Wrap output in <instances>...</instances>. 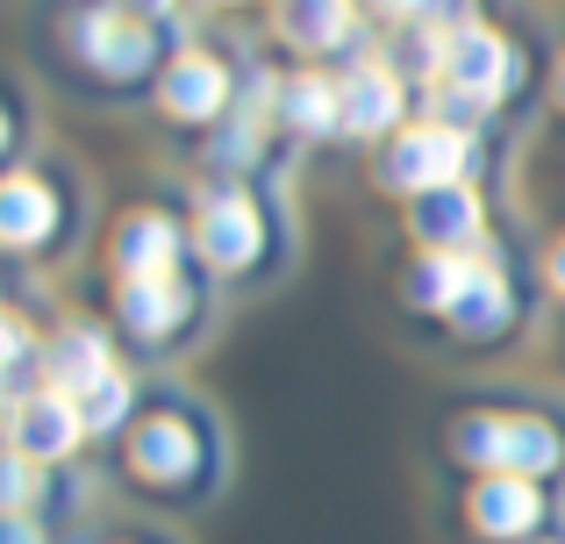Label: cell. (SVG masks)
Listing matches in <instances>:
<instances>
[{
    "label": "cell",
    "mask_w": 565,
    "mask_h": 544,
    "mask_svg": "<svg viewBox=\"0 0 565 544\" xmlns=\"http://www.w3.org/2000/svg\"><path fill=\"white\" fill-rule=\"evenodd\" d=\"M472 523H480L487 537H523L530 523H537V488H530L523 473L480 480V494H472Z\"/></svg>",
    "instance_id": "obj_7"
},
{
    "label": "cell",
    "mask_w": 565,
    "mask_h": 544,
    "mask_svg": "<svg viewBox=\"0 0 565 544\" xmlns=\"http://www.w3.org/2000/svg\"><path fill=\"white\" fill-rule=\"evenodd\" d=\"M0 230H8V244H36L43 230H51V194H43L36 180H8V194H0Z\"/></svg>",
    "instance_id": "obj_18"
},
{
    "label": "cell",
    "mask_w": 565,
    "mask_h": 544,
    "mask_svg": "<svg viewBox=\"0 0 565 544\" xmlns=\"http://www.w3.org/2000/svg\"><path fill=\"white\" fill-rule=\"evenodd\" d=\"M423 14H437V22H466V0H429Z\"/></svg>",
    "instance_id": "obj_22"
},
{
    "label": "cell",
    "mask_w": 565,
    "mask_h": 544,
    "mask_svg": "<svg viewBox=\"0 0 565 544\" xmlns=\"http://www.w3.org/2000/svg\"><path fill=\"white\" fill-rule=\"evenodd\" d=\"M8 537H14V544H36V531H29V523H22V516H14V523H8Z\"/></svg>",
    "instance_id": "obj_23"
},
{
    "label": "cell",
    "mask_w": 565,
    "mask_h": 544,
    "mask_svg": "<svg viewBox=\"0 0 565 544\" xmlns=\"http://www.w3.org/2000/svg\"><path fill=\"white\" fill-rule=\"evenodd\" d=\"M172 258H180V230L166 215H129L115 230V266H122V279H172Z\"/></svg>",
    "instance_id": "obj_4"
},
{
    "label": "cell",
    "mask_w": 565,
    "mask_h": 544,
    "mask_svg": "<svg viewBox=\"0 0 565 544\" xmlns=\"http://www.w3.org/2000/svg\"><path fill=\"white\" fill-rule=\"evenodd\" d=\"M279 29H287L294 43H308V51H330V43H344L351 8L344 0H287V8H279Z\"/></svg>",
    "instance_id": "obj_14"
},
{
    "label": "cell",
    "mask_w": 565,
    "mask_h": 544,
    "mask_svg": "<svg viewBox=\"0 0 565 544\" xmlns=\"http://www.w3.org/2000/svg\"><path fill=\"white\" fill-rule=\"evenodd\" d=\"M444 65H451L458 94L494 100L501 86H509V43H501V36H487V29H458V36L444 43Z\"/></svg>",
    "instance_id": "obj_5"
},
{
    "label": "cell",
    "mask_w": 565,
    "mask_h": 544,
    "mask_svg": "<svg viewBox=\"0 0 565 544\" xmlns=\"http://www.w3.org/2000/svg\"><path fill=\"white\" fill-rule=\"evenodd\" d=\"M279 115L294 129H330V122H344V94L322 79H287L279 86Z\"/></svg>",
    "instance_id": "obj_17"
},
{
    "label": "cell",
    "mask_w": 565,
    "mask_h": 544,
    "mask_svg": "<svg viewBox=\"0 0 565 544\" xmlns=\"http://www.w3.org/2000/svg\"><path fill=\"white\" fill-rule=\"evenodd\" d=\"M472 230H480V201H472L466 186H437V194L415 201V237L437 244V252H458Z\"/></svg>",
    "instance_id": "obj_9"
},
{
    "label": "cell",
    "mask_w": 565,
    "mask_h": 544,
    "mask_svg": "<svg viewBox=\"0 0 565 544\" xmlns=\"http://www.w3.org/2000/svg\"><path fill=\"white\" fill-rule=\"evenodd\" d=\"M458 172H466V137H451V129H408L386 151L380 180L401 186V194H437V186H458Z\"/></svg>",
    "instance_id": "obj_2"
},
{
    "label": "cell",
    "mask_w": 565,
    "mask_h": 544,
    "mask_svg": "<svg viewBox=\"0 0 565 544\" xmlns=\"http://www.w3.org/2000/svg\"><path fill=\"white\" fill-rule=\"evenodd\" d=\"M186 466H193V437H186V423L158 416V423H143V430H137V473L172 480V473H186Z\"/></svg>",
    "instance_id": "obj_16"
},
{
    "label": "cell",
    "mask_w": 565,
    "mask_h": 544,
    "mask_svg": "<svg viewBox=\"0 0 565 544\" xmlns=\"http://www.w3.org/2000/svg\"><path fill=\"white\" fill-rule=\"evenodd\" d=\"M337 94H344V129H359V137H380V129L401 122V79H394V72H380V65L351 72Z\"/></svg>",
    "instance_id": "obj_8"
},
{
    "label": "cell",
    "mask_w": 565,
    "mask_h": 544,
    "mask_svg": "<svg viewBox=\"0 0 565 544\" xmlns=\"http://www.w3.org/2000/svg\"><path fill=\"white\" fill-rule=\"evenodd\" d=\"M386 8H394V14H423L429 0H386Z\"/></svg>",
    "instance_id": "obj_24"
},
{
    "label": "cell",
    "mask_w": 565,
    "mask_h": 544,
    "mask_svg": "<svg viewBox=\"0 0 565 544\" xmlns=\"http://www.w3.org/2000/svg\"><path fill=\"white\" fill-rule=\"evenodd\" d=\"M222 100H230V79H222L215 57H180V65L166 72V115H180V122H201Z\"/></svg>",
    "instance_id": "obj_10"
},
{
    "label": "cell",
    "mask_w": 565,
    "mask_h": 544,
    "mask_svg": "<svg viewBox=\"0 0 565 544\" xmlns=\"http://www.w3.org/2000/svg\"><path fill=\"white\" fill-rule=\"evenodd\" d=\"M558 100H565V72H558Z\"/></svg>",
    "instance_id": "obj_27"
},
{
    "label": "cell",
    "mask_w": 565,
    "mask_h": 544,
    "mask_svg": "<svg viewBox=\"0 0 565 544\" xmlns=\"http://www.w3.org/2000/svg\"><path fill=\"white\" fill-rule=\"evenodd\" d=\"M472 273H480V266H466L458 252H437L429 266H415V279H408V301H415V308H444V316H451V308L466 301Z\"/></svg>",
    "instance_id": "obj_15"
},
{
    "label": "cell",
    "mask_w": 565,
    "mask_h": 544,
    "mask_svg": "<svg viewBox=\"0 0 565 544\" xmlns=\"http://www.w3.org/2000/svg\"><path fill=\"white\" fill-rule=\"evenodd\" d=\"M86 416L72 394H29V402H14V459H65L72 445H79Z\"/></svg>",
    "instance_id": "obj_3"
},
{
    "label": "cell",
    "mask_w": 565,
    "mask_h": 544,
    "mask_svg": "<svg viewBox=\"0 0 565 544\" xmlns=\"http://www.w3.org/2000/svg\"><path fill=\"white\" fill-rule=\"evenodd\" d=\"M8 509L14 516L29 509V459H8Z\"/></svg>",
    "instance_id": "obj_21"
},
{
    "label": "cell",
    "mask_w": 565,
    "mask_h": 544,
    "mask_svg": "<svg viewBox=\"0 0 565 544\" xmlns=\"http://www.w3.org/2000/svg\"><path fill=\"white\" fill-rule=\"evenodd\" d=\"M122 322L137 337H166L180 322V287L172 279H122Z\"/></svg>",
    "instance_id": "obj_13"
},
{
    "label": "cell",
    "mask_w": 565,
    "mask_h": 544,
    "mask_svg": "<svg viewBox=\"0 0 565 544\" xmlns=\"http://www.w3.org/2000/svg\"><path fill=\"white\" fill-rule=\"evenodd\" d=\"M552 279H558V287H565V244H558V252H552Z\"/></svg>",
    "instance_id": "obj_25"
},
{
    "label": "cell",
    "mask_w": 565,
    "mask_h": 544,
    "mask_svg": "<svg viewBox=\"0 0 565 544\" xmlns=\"http://www.w3.org/2000/svg\"><path fill=\"white\" fill-rule=\"evenodd\" d=\"M51 380L57 394H86L108 380V344H100V330H65L51 344Z\"/></svg>",
    "instance_id": "obj_12"
},
{
    "label": "cell",
    "mask_w": 565,
    "mask_h": 544,
    "mask_svg": "<svg viewBox=\"0 0 565 544\" xmlns=\"http://www.w3.org/2000/svg\"><path fill=\"white\" fill-rule=\"evenodd\" d=\"M79 416H86V430H115V423L129 416V380L108 373L100 387H86V394H79Z\"/></svg>",
    "instance_id": "obj_20"
},
{
    "label": "cell",
    "mask_w": 565,
    "mask_h": 544,
    "mask_svg": "<svg viewBox=\"0 0 565 544\" xmlns=\"http://www.w3.org/2000/svg\"><path fill=\"white\" fill-rule=\"evenodd\" d=\"M501 316H509V287H501V273H472V287H466V301L451 308V322L466 337H487V330H501Z\"/></svg>",
    "instance_id": "obj_19"
},
{
    "label": "cell",
    "mask_w": 565,
    "mask_h": 544,
    "mask_svg": "<svg viewBox=\"0 0 565 544\" xmlns=\"http://www.w3.org/2000/svg\"><path fill=\"white\" fill-rule=\"evenodd\" d=\"M137 8H151V14H158V8H166V0H137Z\"/></svg>",
    "instance_id": "obj_26"
},
{
    "label": "cell",
    "mask_w": 565,
    "mask_h": 544,
    "mask_svg": "<svg viewBox=\"0 0 565 544\" xmlns=\"http://www.w3.org/2000/svg\"><path fill=\"white\" fill-rule=\"evenodd\" d=\"M201 252L215 266H250L258 258V209L244 194H215L201 215Z\"/></svg>",
    "instance_id": "obj_6"
},
{
    "label": "cell",
    "mask_w": 565,
    "mask_h": 544,
    "mask_svg": "<svg viewBox=\"0 0 565 544\" xmlns=\"http://www.w3.org/2000/svg\"><path fill=\"white\" fill-rule=\"evenodd\" d=\"M458 459L530 480V473H552L558 466V437L544 423H523V416H466L458 423Z\"/></svg>",
    "instance_id": "obj_1"
},
{
    "label": "cell",
    "mask_w": 565,
    "mask_h": 544,
    "mask_svg": "<svg viewBox=\"0 0 565 544\" xmlns=\"http://www.w3.org/2000/svg\"><path fill=\"white\" fill-rule=\"evenodd\" d=\"M79 36H86V57H94L100 72H137L143 57H151V36H143L129 14H115V8H94Z\"/></svg>",
    "instance_id": "obj_11"
}]
</instances>
